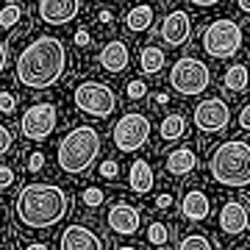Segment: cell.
I'll return each instance as SVG.
<instances>
[{"mask_svg": "<svg viewBox=\"0 0 250 250\" xmlns=\"http://www.w3.org/2000/svg\"><path fill=\"white\" fill-rule=\"evenodd\" d=\"M67 70V50L56 36H39L20 53L17 81L28 89H47Z\"/></svg>", "mask_w": 250, "mask_h": 250, "instance_id": "1", "label": "cell"}, {"mask_svg": "<svg viewBox=\"0 0 250 250\" xmlns=\"http://www.w3.org/2000/svg\"><path fill=\"white\" fill-rule=\"evenodd\" d=\"M70 208V197L56 184H28L20 189L14 214L25 228H50L62 223Z\"/></svg>", "mask_w": 250, "mask_h": 250, "instance_id": "2", "label": "cell"}, {"mask_svg": "<svg viewBox=\"0 0 250 250\" xmlns=\"http://www.w3.org/2000/svg\"><path fill=\"white\" fill-rule=\"evenodd\" d=\"M208 172L223 187H231V189L248 187L250 184V147H248V142H239V139L223 142L211 153Z\"/></svg>", "mask_w": 250, "mask_h": 250, "instance_id": "3", "label": "cell"}, {"mask_svg": "<svg viewBox=\"0 0 250 250\" xmlns=\"http://www.w3.org/2000/svg\"><path fill=\"white\" fill-rule=\"evenodd\" d=\"M98 150H100V134L89 125H78L59 142L56 159H59V167L64 172L78 175V172L92 167V161L98 159Z\"/></svg>", "mask_w": 250, "mask_h": 250, "instance_id": "4", "label": "cell"}, {"mask_svg": "<svg viewBox=\"0 0 250 250\" xmlns=\"http://www.w3.org/2000/svg\"><path fill=\"white\" fill-rule=\"evenodd\" d=\"M203 47L211 59H233L242 47V28L233 20H214L203 31Z\"/></svg>", "mask_w": 250, "mask_h": 250, "instance_id": "5", "label": "cell"}, {"mask_svg": "<svg viewBox=\"0 0 250 250\" xmlns=\"http://www.w3.org/2000/svg\"><path fill=\"white\" fill-rule=\"evenodd\" d=\"M211 81V72L203 62H197L195 56H184L178 62L172 64V72H170V83L172 89L184 95V98H195V95H203L206 86Z\"/></svg>", "mask_w": 250, "mask_h": 250, "instance_id": "6", "label": "cell"}, {"mask_svg": "<svg viewBox=\"0 0 250 250\" xmlns=\"http://www.w3.org/2000/svg\"><path fill=\"white\" fill-rule=\"evenodd\" d=\"M111 139H114L117 150L123 153L142 150L147 145V139H150V120L145 114H139V111H128V114H123L117 120Z\"/></svg>", "mask_w": 250, "mask_h": 250, "instance_id": "7", "label": "cell"}, {"mask_svg": "<svg viewBox=\"0 0 250 250\" xmlns=\"http://www.w3.org/2000/svg\"><path fill=\"white\" fill-rule=\"evenodd\" d=\"M72 100H75V106L83 114H89V117H108L117 108L114 92L108 89L106 83H98V81L81 83L78 89H75V95H72Z\"/></svg>", "mask_w": 250, "mask_h": 250, "instance_id": "8", "label": "cell"}, {"mask_svg": "<svg viewBox=\"0 0 250 250\" xmlns=\"http://www.w3.org/2000/svg\"><path fill=\"white\" fill-rule=\"evenodd\" d=\"M20 128H22V136L31 139V142L47 139L56 128V106H50V103H36V106L25 108V114L20 120Z\"/></svg>", "mask_w": 250, "mask_h": 250, "instance_id": "9", "label": "cell"}, {"mask_svg": "<svg viewBox=\"0 0 250 250\" xmlns=\"http://www.w3.org/2000/svg\"><path fill=\"white\" fill-rule=\"evenodd\" d=\"M231 123V108L220 98H208L195 106V125L206 134H220Z\"/></svg>", "mask_w": 250, "mask_h": 250, "instance_id": "10", "label": "cell"}, {"mask_svg": "<svg viewBox=\"0 0 250 250\" xmlns=\"http://www.w3.org/2000/svg\"><path fill=\"white\" fill-rule=\"evenodd\" d=\"M189 34H192V20H189L187 11H170L164 17V22H161V39L172 47L184 45L189 39Z\"/></svg>", "mask_w": 250, "mask_h": 250, "instance_id": "11", "label": "cell"}, {"mask_svg": "<svg viewBox=\"0 0 250 250\" xmlns=\"http://www.w3.org/2000/svg\"><path fill=\"white\" fill-rule=\"evenodd\" d=\"M78 0H39V17L47 25H64L78 14Z\"/></svg>", "mask_w": 250, "mask_h": 250, "instance_id": "12", "label": "cell"}, {"mask_svg": "<svg viewBox=\"0 0 250 250\" xmlns=\"http://www.w3.org/2000/svg\"><path fill=\"white\" fill-rule=\"evenodd\" d=\"M108 228L120 236H134L139 231V211L128 203H114L108 208Z\"/></svg>", "mask_w": 250, "mask_h": 250, "instance_id": "13", "label": "cell"}, {"mask_svg": "<svg viewBox=\"0 0 250 250\" xmlns=\"http://www.w3.org/2000/svg\"><path fill=\"white\" fill-rule=\"evenodd\" d=\"M220 228L231 236H239V233L248 231V206L239 203V200H228V203L220 208Z\"/></svg>", "mask_w": 250, "mask_h": 250, "instance_id": "14", "label": "cell"}, {"mask_svg": "<svg viewBox=\"0 0 250 250\" xmlns=\"http://www.w3.org/2000/svg\"><path fill=\"white\" fill-rule=\"evenodd\" d=\"M62 248L64 250H100L103 242L98 239V233L83 228V225H70L62 233Z\"/></svg>", "mask_w": 250, "mask_h": 250, "instance_id": "15", "label": "cell"}, {"mask_svg": "<svg viewBox=\"0 0 250 250\" xmlns=\"http://www.w3.org/2000/svg\"><path fill=\"white\" fill-rule=\"evenodd\" d=\"M208 211H211V203H208V197H206L200 189L187 192V195H184V200H181V214L187 217V220H192V223L206 220V217H208Z\"/></svg>", "mask_w": 250, "mask_h": 250, "instance_id": "16", "label": "cell"}, {"mask_svg": "<svg viewBox=\"0 0 250 250\" xmlns=\"http://www.w3.org/2000/svg\"><path fill=\"white\" fill-rule=\"evenodd\" d=\"M100 64L106 72H123L128 67V45L123 39H114L108 42L103 50H100Z\"/></svg>", "mask_w": 250, "mask_h": 250, "instance_id": "17", "label": "cell"}, {"mask_svg": "<svg viewBox=\"0 0 250 250\" xmlns=\"http://www.w3.org/2000/svg\"><path fill=\"white\" fill-rule=\"evenodd\" d=\"M153 167L150 161L145 159H136L134 164H131V172H128V184H131V189H134L136 195H147L153 189Z\"/></svg>", "mask_w": 250, "mask_h": 250, "instance_id": "18", "label": "cell"}, {"mask_svg": "<svg viewBox=\"0 0 250 250\" xmlns=\"http://www.w3.org/2000/svg\"><path fill=\"white\" fill-rule=\"evenodd\" d=\"M197 167V156L192 147H178V150L170 153V159H167V170L172 175H187Z\"/></svg>", "mask_w": 250, "mask_h": 250, "instance_id": "19", "label": "cell"}, {"mask_svg": "<svg viewBox=\"0 0 250 250\" xmlns=\"http://www.w3.org/2000/svg\"><path fill=\"white\" fill-rule=\"evenodd\" d=\"M125 25H128V31H136V34L147 31L153 25V9L150 6H136V9H131L128 17H125Z\"/></svg>", "mask_w": 250, "mask_h": 250, "instance_id": "20", "label": "cell"}, {"mask_svg": "<svg viewBox=\"0 0 250 250\" xmlns=\"http://www.w3.org/2000/svg\"><path fill=\"white\" fill-rule=\"evenodd\" d=\"M184 131H187V120H184L181 114H170V117H164V120H161V128H159L161 139H167V142L181 139Z\"/></svg>", "mask_w": 250, "mask_h": 250, "instance_id": "21", "label": "cell"}, {"mask_svg": "<svg viewBox=\"0 0 250 250\" xmlns=\"http://www.w3.org/2000/svg\"><path fill=\"white\" fill-rule=\"evenodd\" d=\"M225 89L231 92H245L248 89V70H245V64H233V67H228V72H225Z\"/></svg>", "mask_w": 250, "mask_h": 250, "instance_id": "22", "label": "cell"}, {"mask_svg": "<svg viewBox=\"0 0 250 250\" xmlns=\"http://www.w3.org/2000/svg\"><path fill=\"white\" fill-rule=\"evenodd\" d=\"M139 62H142V72L156 75V72L164 67V53H161L159 47H145L142 56H139Z\"/></svg>", "mask_w": 250, "mask_h": 250, "instance_id": "23", "label": "cell"}, {"mask_svg": "<svg viewBox=\"0 0 250 250\" xmlns=\"http://www.w3.org/2000/svg\"><path fill=\"white\" fill-rule=\"evenodd\" d=\"M178 250H211V242L203 233H189L178 242Z\"/></svg>", "mask_w": 250, "mask_h": 250, "instance_id": "24", "label": "cell"}, {"mask_svg": "<svg viewBox=\"0 0 250 250\" xmlns=\"http://www.w3.org/2000/svg\"><path fill=\"white\" fill-rule=\"evenodd\" d=\"M20 17H22V11H20L17 3H9V6H3V9H0V25H3V28L17 25Z\"/></svg>", "mask_w": 250, "mask_h": 250, "instance_id": "25", "label": "cell"}, {"mask_svg": "<svg viewBox=\"0 0 250 250\" xmlns=\"http://www.w3.org/2000/svg\"><path fill=\"white\" fill-rule=\"evenodd\" d=\"M147 239H150L153 245H164V242H167V225L153 223L150 228H147Z\"/></svg>", "mask_w": 250, "mask_h": 250, "instance_id": "26", "label": "cell"}, {"mask_svg": "<svg viewBox=\"0 0 250 250\" xmlns=\"http://www.w3.org/2000/svg\"><path fill=\"white\" fill-rule=\"evenodd\" d=\"M100 203H103V192H100L98 187H89L86 192H83V206H89V208H98Z\"/></svg>", "mask_w": 250, "mask_h": 250, "instance_id": "27", "label": "cell"}, {"mask_svg": "<svg viewBox=\"0 0 250 250\" xmlns=\"http://www.w3.org/2000/svg\"><path fill=\"white\" fill-rule=\"evenodd\" d=\"M147 95V86H145L142 81H131L128 83V98L131 100H139V98H145Z\"/></svg>", "mask_w": 250, "mask_h": 250, "instance_id": "28", "label": "cell"}, {"mask_svg": "<svg viewBox=\"0 0 250 250\" xmlns=\"http://www.w3.org/2000/svg\"><path fill=\"white\" fill-rule=\"evenodd\" d=\"M9 147H11V134H9V128L0 123V156L9 153Z\"/></svg>", "mask_w": 250, "mask_h": 250, "instance_id": "29", "label": "cell"}, {"mask_svg": "<svg viewBox=\"0 0 250 250\" xmlns=\"http://www.w3.org/2000/svg\"><path fill=\"white\" fill-rule=\"evenodd\" d=\"M42 167H45V156L36 150L34 156H31V161H28V170H31V172H39Z\"/></svg>", "mask_w": 250, "mask_h": 250, "instance_id": "30", "label": "cell"}, {"mask_svg": "<svg viewBox=\"0 0 250 250\" xmlns=\"http://www.w3.org/2000/svg\"><path fill=\"white\" fill-rule=\"evenodd\" d=\"M14 184V172L9 170V167H0V189H6Z\"/></svg>", "mask_w": 250, "mask_h": 250, "instance_id": "31", "label": "cell"}, {"mask_svg": "<svg viewBox=\"0 0 250 250\" xmlns=\"http://www.w3.org/2000/svg\"><path fill=\"white\" fill-rule=\"evenodd\" d=\"M100 175H103V178H114L117 175V164L114 161H103V164H100Z\"/></svg>", "mask_w": 250, "mask_h": 250, "instance_id": "32", "label": "cell"}, {"mask_svg": "<svg viewBox=\"0 0 250 250\" xmlns=\"http://www.w3.org/2000/svg\"><path fill=\"white\" fill-rule=\"evenodd\" d=\"M0 111H6V114L14 111V98H11L9 92H3V95H0Z\"/></svg>", "mask_w": 250, "mask_h": 250, "instance_id": "33", "label": "cell"}, {"mask_svg": "<svg viewBox=\"0 0 250 250\" xmlns=\"http://www.w3.org/2000/svg\"><path fill=\"white\" fill-rule=\"evenodd\" d=\"M89 42H92V39H89V31H86V28H81L78 34H75V45L83 47V45H89Z\"/></svg>", "mask_w": 250, "mask_h": 250, "instance_id": "34", "label": "cell"}, {"mask_svg": "<svg viewBox=\"0 0 250 250\" xmlns=\"http://www.w3.org/2000/svg\"><path fill=\"white\" fill-rule=\"evenodd\" d=\"M239 125H242V128H250V106L242 108V114H239Z\"/></svg>", "mask_w": 250, "mask_h": 250, "instance_id": "35", "label": "cell"}, {"mask_svg": "<svg viewBox=\"0 0 250 250\" xmlns=\"http://www.w3.org/2000/svg\"><path fill=\"white\" fill-rule=\"evenodd\" d=\"M156 206H159V208H170V206H172V197H170V195H159V197H156Z\"/></svg>", "mask_w": 250, "mask_h": 250, "instance_id": "36", "label": "cell"}, {"mask_svg": "<svg viewBox=\"0 0 250 250\" xmlns=\"http://www.w3.org/2000/svg\"><path fill=\"white\" fill-rule=\"evenodd\" d=\"M189 3H195V6H200V9H208V6H217L220 0H189Z\"/></svg>", "mask_w": 250, "mask_h": 250, "instance_id": "37", "label": "cell"}, {"mask_svg": "<svg viewBox=\"0 0 250 250\" xmlns=\"http://www.w3.org/2000/svg\"><path fill=\"white\" fill-rule=\"evenodd\" d=\"M3 67H6V45L0 42V72H3Z\"/></svg>", "mask_w": 250, "mask_h": 250, "instance_id": "38", "label": "cell"}, {"mask_svg": "<svg viewBox=\"0 0 250 250\" xmlns=\"http://www.w3.org/2000/svg\"><path fill=\"white\" fill-rule=\"evenodd\" d=\"M98 17H100V22H111V14H108V11H100Z\"/></svg>", "mask_w": 250, "mask_h": 250, "instance_id": "39", "label": "cell"}, {"mask_svg": "<svg viewBox=\"0 0 250 250\" xmlns=\"http://www.w3.org/2000/svg\"><path fill=\"white\" fill-rule=\"evenodd\" d=\"M239 9L242 11H250V0H239Z\"/></svg>", "mask_w": 250, "mask_h": 250, "instance_id": "40", "label": "cell"}, {"mask_svg": "<svg viewBox=\"0 0 250 250\" xmlns=\"http://www.w3.org/2000/svg\"><path fill=\"white\" fill-rule=\"evenodd\" d=\"M114 3H125V0H114Z\"/></svg>", "mask_w": 250, "mask_h": 250, "instance_id": "41", "label": "cell"}]
</instances>
